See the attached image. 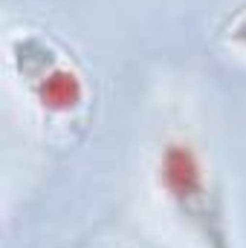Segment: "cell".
Listing matches in <instances>:
<instances>
[{
	"label": "cell",
	"instance_id": "1",
	"mask_svg": "<svg viewBox=\"0 0 246 248\" xmlns=\"http://www.w3.org/2000/svg\"><path fill=\"white\" fill-rule=\"evenodd\" d=\"M157 179L168 202L180 214L197 219L211 240H220V234L211 228V219L217 214L211 208V187L206 176V165L188 141L183 139L165 141V147L159 150V162H157Z\"/></svg>",
	"mask_w": 246,
	"mask_h": 248
},
{
	"label": "cell",
	"instance_id": "3",
	"mask_svg": "<svg viewBox=\"0 0 246 248\" xmlns=\"http://www.w3.org/2000/svg\"><path fill=\"white\" fill-rule=\"evenodd\" d=\"M232 41L235 44H241V46H246V15L232 26Z\"/></svg>",
	"mask_w": 246,
	"mask_h": 248
},
{
	"label": "cell",
	"instance_id": "2",
	"mask_svg": "<svg viewBox=\"0 0 246 248\" xmlns=\"http://www.w3.org/2000/svg\"><path fill=\"white\" fill-rule=\"evenodd\" d=\"M32 93L38 98V104L50 113H70L81 104L84 98V84L78 78V72L67 69V66H50L44 72L35 75L32 81Z\"/></svg>",
	"mask_w": 246,
	"mask_h": 248
}]
</instances>
